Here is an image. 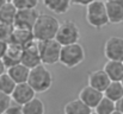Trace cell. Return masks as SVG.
<instances>
[{
	"label": "cell",
	"mask_w": 123,
	"mask_h": 114,
	"mask_svg": "<svg viewBox=\"0 0 123 114\" xmlns=\"http://www.w3.org/2000/svg\"><path fill=\"white\" fill-rule=\"evenodd\" d=\"M59 27H60V23L54 16L41 13L32 29V32L35 39L38 42L49 40V39H55Z\"/></svg>",
	"instance_id": "obj_1"
},
{
	"label": "cell",
	"mask_w": 123,
	"mask_h": 114,
	"mask_svg": "<svg viewBox=\"0 0 123 114\" xmlns=\"http://www.w3.org/2000/svg\"><path fill=\"white\" fill-rule=\"evenodd\" d=\"M86 22L90 26L98 30L110 24L105 1L94 0L86 7Z\"/></svg>",
	"instance_id": "obj_2"
},
{
	"label": "cell",
	"mask_w": 123,
	"mask_h": 114,
	"mask_svg": "<svg viewBox=\"0 0 123 114\" xmlns=\"http://www.w3.org/2000/svg\"><path fill=\"white\" fill-rule=\"evenodd\" d=\"M28 83L35 89L36 93H45L53 87L54 77L51 71L44 64H40L30 69Z\"/></svg>",
	"instance_id": "obj_3"
},
{
	"label": "cell",
	"mask_w": 123,
	"mask_h": 114,
	"mask_svg": "<svg viewBox=\"0 0 123 114\" xmlns=\"http://www.w3.org/2000/svg\"><path fill=\"white\" fill-rule=\"evenodd\" d=\"M85 57L86 52L80 43L69 44L62 46L60 55V63L68 69H73L81 64L85 61Z\"/></svg>",
	"instance_id": "obj_4"
},
{
	"label": "cell",
	"mask_w": 123,
	"mask_h": 114,
	"mask_svg": "<svg viewBox=\"0 0 123 114\" xmlns=\"http://www.w3.org/2000/svg\"><path fill=\"white\" fill-rule=\"evenodd\" d=\"M38 49H40L42 64L54 65V64L60 62V55H61L62 45L56 39L38 42Z\"/></svg>",
	"instance_id": "obj_5"
},
{
	"label": "cell",
	"mask_w": 123,
	"mask_h": 114,
	"mask_svg": "<svg viewBox=\"0 0 123 114\" xmlns=\"http://www.w3.org/2000/svg\"><path fill=\"white\" fill-rule=\"evenodd\" d=\"M55 39L62 45H69L79 43L80 39V30L75 22L73 20H65L60 24Z\"/></svg>",
	"instance_id": "obj_6"
},
{
	"label": "cell",
	"mask_w": 123,
	"mask_h": 114,
	"mask_svg": "<svg viewBox=\"0 0 123 114\" xmlns=\"http://www.w3.org/2000/svg\"><path fill=\"white\" fill-rule=\"evenodd\" d=\"M40 14L41 13L37 11V8L18 10L13 26L17 27V29H25V30H31L32 31Z\"/></svg>",
	"instance_id": "obj_7"
},
{
	"label": "cell",
	"mask_w": 123,
	"mask_h": 114,
	"mask_svg": "<svg viewBox=\"0 0 123 114\" xmlns=\"http://www.w3.org/2000/svg\"><path fill=\"white\" fill-rule=\"evenodd\" d=\"M104 56L108 61L123 62V37L111 36L104 44Z\"/></svg>",
	"instance_id": "obj_8"
},
{
	"label": "cell",
	"mask_w": 123,
	"mask_h": 114,
	"mask_svg": "<svg viewBox=\"0 0 123 114\" xmlns=\"http://www.w3.org/2000/svg\"><path fill=\"white\" fill-rule=\"evenodd\" d=\"M22 63L29 69H32L42 64L40 49H38V40H34L31 44H29L28 46L23 49Z\"/></svg>",
	"instance_id": "obj_9"
},
{
	"label": "cell",
	"mask_w": 123,
	"mask_h": 114,
	"mask_svg": "<svg viewBox=\"0 0 123 114\" xmlns=\"http://www.w3.org/2000/svg\"><path fill=\"white\" fill-rule=\"evenodd\" d=\"M36 94L37 93L35 92V89L28 82H25V83L17 84V87L13 90L11 98H12V100L14 102H17V103H19V105L23 106V105L28 103L29 101H31L32 99H35L36 98Z\"/></svg>",
	"instance_id": "obj_10"
},
{
	"label": "cell",
	"mask_w": 123,
	"mask_h": 114,
	"mask_svg": "<svg viewBox=\"0 0 123 114\" xmlns=\"http://www.w3.org/2000/svg\"><path fill=\"white\" fill-rule=\"evenodd\" d=\"M78 98L84 103H86L90 108L94 109L97 107V105L100 102V100L104 98V93L87 84L79 92Z\"/></svg>",
	"instance_id": "obj_11"
},
{
	"label": "cell",
	"mask_w": 123,
	"mask_h": 114,
	"mask_svg": "<svg viewBox=\"0 0 123 114\" xmlns=\"http://www.w3.org/2000/svg\"><path fill=\"white\" fill-rule=\"evenodd\" d=\"M110 83H111V80L104 69L93 70V71L88 73V75H87V84L103 92V93L105 92V89L109 87Z\"/></svg>",
	"instance_id": "obj_12"
},
{
	"label": "cell",
	"mask_w": 123,
	"mask_h": 114,
	"mask_svg": "<svg viewBox=\"0 0 123 114\" xmlns=\"http://www.w3.org/2000/svg\"><path fill=\"white\" fill-rule=\"evenodd\" d=\"M105 4L110 24L117 25L123 23V0H111Z\"/></svg>",
	"instance_id": "obj_13"
},
{
	"label": "cell",
	"mask_w": 123,
	"mask_h": 114,
	"mask_svg": "<svg viewBox=\"0 0 123 114\" xmlns=\"http://www.w3.org/2000/svg\"><path fill=\"white\" fill-rule=\"evenodd\" d=\"M22 56H23V48L14 43H8V48L6 50L5 56L2 57V61L6 68H10L22 63Z\"/></svg>",
	"instance_id": "obj_14"
},
{
	"label": "cell",
	"mask_w": 123,
	"mask_h": 114,
	"mask_svg": "<svg viewBox=\"0 0 123 114\" xmlns=\"http://www.w3.org/2000/svg\"><path fill=\"white\" fill-rule=\"evenodd\" d=\"M34 40H36V39H35L34 32L31 30L14 27L10 43H14V44H17V45H19V46H22L24 49L25 46H28L29 44H31Z\"/></svg>",
	"instance_id": "obj_15"
},
{
	"label": "cell",
	"mask_w": 123,
	"mask_h": 114,
	"mask_svg": "<svg viewBox=\"0 0 123 114\" xmlns=\"http://www.w3.org/2000/svg\"><path fill=\"white\" fill-rule=\"evenodd\" d=\"M6 73L14 80V82L17 84H19V83H25V82L29 81L30 69L28 67H25L23 63H19L17 65H13V67L7 68V71Z\"/></svg>",
	"instance_id": "obj_16"
},
{
	"label": "cell",
	"mask_w": 123,
	"mask_h": 114,
	"mask_svg": "<svg viewBox=\"0 0 123 114\" xmlns=\"http://www.w3.org/2000/svg\"><path fill=\"white\" fill-rule=\"evenodd\" d=\"M43 5L55 14H66L73 4L72 0H43Z\"/></svg>",
	"instance_id": "obj_17"
},
{
	"label": "cell",
	"mask_w": 123,
	"mask_h": 114,
	"mask_svg": "<svg viewBox=\"0 0 123 114\" xmlns=\"http://www.w3.org/2000/svg\"><path fill=\"white\" fill-rule=\"evenodd\" d=\"M92 112V108L84 103L79 98L67 102L63 107V114H91Z\"/></svg>",
	"instance_id": "obj_18"
},
{
	"label": "cell",
	"mask_w": 123,
	"mask_h": 114,
	"mask_svg": "<svg viewBox=\"0 0 123 114\" xmlns=\"http://www.w3.org/2000/svg\"><path fill=\"white\" fill-rule=\"evenodd\" d=\"M105 73L111 81H122L123 78V62L120 61H108L104 64Z\"/></svg>",
	"instance_id": "obj_19"
},
{
	"label": "cell",
	"mask_w": 123,
	"mask_h": 114,
	"mask_svg": "<svg viewBox=\"0 0 123 114\" xmlns=\"http://www.w3.org/2000/svg\"><path fill=\"white\" fill-rule=\"evenodd\" d=\"M17 12H18V8L14 6V4L7 1L0 8V22L8 24V25H13L14 20H16Z\"/></svg>",
	"instance_id": "obj_20"
},
{
	"label": "cell",
	"mask_w": 123,
	"mask_h": 114,
	"mask_svg": "<svg viewBox=\"0 0 123 114\" xmlns=\"http://www.w3.org/2000/svg\"><path fill=\"white\" fill-rule=\"evenodd\" d=\"M104 96L108 99L117 102L120 99L123 98V86L120 81H111L109 87L104 92Z\"/></svg>",
	"instance_id": "obj_21"
},
{
	"label": "cell",
	"mask_w": 123,
	"mask_h": 114,
	"mask_svg": "<svg viewBox=\"0 0 123 114\" xmlns=\"http://www.w3.org/2000/svg\"><path fill=\"white\" fill-rule=\"evenodd\" d=\"M23 114H45V106L42 100L35 98L23 105Z\"/></svg>",
	"instance_id": "obj_22"
},
{
	"label": "cell",
	"mask_w": 123,
	"mask_h": 114,
	"mask_svg": "<svg viewBox=\"0 0 123 114\" xmlns=\"http://www.w3.org/2000/svg\"><path fill=\"white\" fill-rule=\"evenodd\" d=\"M93 111L97 114H111L116 111V102L104 96Z\"/></svg>",
	"instance_id": "obj_23"
},
{
	"label": "cell",
	"mask_w": 123,
	"mask_h": 114,
	"mask_svg": "<svg viewBox=\"0 0 123 114\" xmlns=\"http://www.w3.org/2000/svg\"><path fill=\"white\" fill-rule=\"evenodd\" d=\"M16 87H17V83L7 73L0 75V92H2L7 95H12Z\"/></svg>",
	"instance_id": "obj_24"
},
{
	"label": "cell",
	"mask_w": 123,
	"mask_h": 114,
	"mask_svg": "<svg viewBox=\"0 0 123 114\" xmlns=\"http://www.w3.org/2000/svg\"><path fill=\"white\" fill-rule=\"evenodd\" d=\"M12 2L18 10H29V8H36L40 0H13Z\"/></svg>",
	"instance_id": "obj_25"
},
{
	"label": "cell",
	"mask_w": 123,
	"mask_h": 114,
	"mask_svg": "<svg viewBox=\"0 0 123 114\" xmlns=\"http://www.w3.org/2000/svg\"><path fill=\"white\" fill-rule=\"evenodd\" d=\"M13 29H14L13 25H8V24H5V23L0 22V39L6 40V42L10 43L11 37H12Z\"/></svg>",
	"instance_id": "obj_26"
},
{
	"label": "cell",
	"mask_w": 123,
	"mask_h": 114,
	"mask_svg": "<svg viewBox=\"0 0 123 114\" xmlns=\"http://www.w3.org/2000/svg\"><path fill=\"white\" fill-rule=\"evenodd\" d=\"M12 102V98L11 95H7L2 92H0V114H5L7 108L10 107Z\"/></svg>",
	"instance_id": "obj_27"
},
{
	"label": "cell",
	"mask_w": 123,
	"mask_h": 114,
	"mask_svg": "<svg viewBox=\"0 0 123 114\" xmlns=\"http://www.w3.org/2000/svg\"><path fill=\"white\" fill-rule=\"evenodd\" d=\"M5 114H23V106L17 103V102H14L12 100L10 107L7 108V111H6Z\"/></svg>",
	"instance_id": "obj_28"
},
{
	"label": "cell",
	"mask_w": 123,
	"mask_h": 114,
	"mask_svg": "<svg viewBox=\"0 0 123 114\" xmlns=\"http://www.w3.org/2000/svg\"><path fill=\"white\" fill-rule=\"evenodd\" d=\"M8 48V42L0 39V58H2L6 54V50Z\"/></svg>",
	"instance_id": "obj_29"
},
{
	"label": "cell",
	"mask_w": 123,
	"mask_h": 114,
	"mask_svg": "<svg viewBox=\"0 0 123 114\" xmlns=\"http://www.w3.org/2000/svg\"><path fill=\"white\" fill-rule=\"evenodd\" d=\"M94 0H72V4L73 5H78V6H85V7H87Z\"/></svg>",
	"instance_id": "obj_30"
},
{
	"label": "cell",
	"mask_w": 123,
	"mask_h": 114,
	"mask_svg": "<svg viewBox=\"0 0 123 114\" xmlns=\"http://www.w3.org/2000/svg\"><path fill=\"white\" fill-rule=\"evenodd\" d=\"M116 109H117L118 112L123 113V98L122 99H120V100L116 102Z\"/></svg>",
	"instance_id": "obj_31"
},
{
	"label": "cell",
	"mask_w": 123,
	"mask_h": 114,
	"mask_svg": "<svg viewBox=\"0 0 123 114\" xmlns=\"http://www.w3.org/2000/svg\"><path fill=\"white\" fill-rule=\"evenodd\" d=\"M6 71H7V68H6V65H5V63H4L2 58H0V75L5 74Z\"/></svg>",
	"instance_id": "obj_32"
},
{
	"label": "cell",
	"mask_w": 123,
	"mask_h": 114,
	"mask_svg": "<svg viewBox=\"0 0 123 114\" xmlns=\"http://www.w3.org/2000/svg\"><path fill=\"white\" fill-rule=\"evenodd\" d=\"M6 2H7L6 0H0V8H1V7H2V6H4Z\"/></svg>",
	"instance_id": "obj_33"
},
{
	"label": "cell",
	"mask_w": 123,
	"mask_h": 114,
	"mask_svg": "<svg viewBox=\"0 0 123 114\" xmlns=\"http://www.w3.org/2000/svg\"><path fill=\"white\" fill-rule=\"evenodd\" d=\"M111 114H123V113H121V112H118V111L116 109L115 112H112V113H111Z\"/></svg>",
	"instance_id": "obj_34"
},
{
	"label": "cell",
	"mask_w": 123,
	"mask_h": 114,
	"mask_svg": "<svg viewBox=\"0 0 123 114\" xmlns=\"http://www.w3.org/2000/svg\"><path fill=\"white\" fill-rule=\"evenodd\" d=\"M6 1H10V2H12V1H13V0H6Z\"/></svg>",
	"instance_id": "obj_35"
},
{
	"label": "cell",
	"mask_w": 123,
	"mask_h": 114,
	"mask_svg": "<svg viewBox=\"0 0 123 114\" xmlns=\"http://www.w3.org/2000/svg\"><path fill=\"white\" fill-rule=\"evenodd\" d=\"M103 1H105V2H106V1H111V0H103Z\"/></svg>",
	"instance_id": "obj_36"
},
{
	"label": "cell",
	"mask_w": 123,
	"mask_h": 114,
	"mask_svg": "<svg viewBox=\"0 0 123 114\" xmlns=\"http://www.w3.org/2000/svg\"><path fill=\"white\" fill-rule=\"evenodd\" d=\"M91 114H97V113H96V112H92V113H91Z\"/></svg>",
	"instance_id": "obj_37"
},
{
	"label": "cell",
	"mask_w": 123,
	"mask_h": 114,
	"mask_svg": "<svg viewBox=\"0 0 123 114\" xmlns=\"http://www.w3.org/2000/svg\"><path fill=\"white\" fill-rule=\"evenodd\" d=\"M121 83H122V86H123V78H122V81H121Z\"/></svg>",
	"instance_id": "obj_38"
}]
</instances>
